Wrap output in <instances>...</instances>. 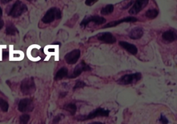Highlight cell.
Returning <instances> with one entry per match:
<instances>
[{"instance_id":"obj_1","label":"cell","mask_w":177,"mask_h":124,"mask_svg":"<svg viewBox=\"0 0 177 124\" xmlns=\"http://www.w3.org/2000/svg\"><path fill=\"white\" fill-rule=\"evenodd\" d=\"M27 10L28 8L26 5L24 4L22 2L19 1V0H18V1H16L15 4L13 5L10 11L8 13V15L12 16L13 18H16L21 16L22 14L27 11Z\"/></svg>"},{"instance_id":"obj_2","label":"cell","mask_w":177,"mask_h":124,"mask_svg":"<svg viewBox=\"0 0 177 124\" xmlns=\"http://www.w3.org/2000/svg\"><path fill=\"white\" fill-rule=\"evenodd\" d=\"M62 18V13L60 10L58 8L53 7L50 8L45 14L44 16L42 19L44 24H50L53 22L55 19H60Z\"/></svg>"},{"instance_id":"obj_3","label":"cell","mask_w":177,"mask_h":124,"mask_svg":"<svg viewBox=\"0 0 177 124\" xmlns=\"http://www.w3.org/2000/svg\"><path fill=\"white\" fill-rule=\"evenodd\" d=\"M21 91L25 95H30L35 91V85L33 78H26L21 83Z\"/></svg>"},{"instance_id":"obj_4","label":"cell","mask_w":177,"mask_h":124,"mask_svg":"<svg viewBox=\"0 0 177 124\" xmlns=\"http://www.w3.org/2000/svg\"><path fill=\"white\" fill-rule=\"evenodd\" d=\"M109 114V110L100 108L95 110L94 111L90 112V113L88 115H86V116L79 117L78 118V120L86 121V120L94 119V118L98 117H108Z\"/></svg>"},{"instance_id":"obj_5","label":"cell","mask_w":177,"mask_h":124,"mask_svg":"<svg viewBox=\"0 0 177 124\" xmlns=\"http://www.w3.org/2000/svg\"><path fill=\"white\" fill-rule=\"evenodd\" d=\"M141 78V74L140 73H135V74H130L123 76L118 81V83L123 85H126L133 84L139 81Z\"/></svg>"},{"instance_id":"obj_6","label":"cell","mask_w":177,"mask_h":124,"mask_svg":"<svg viewBox=\"0 0 177 124\" xmlns=\"http://www.w3.org/2000/svg\"><path fill=\"white\" fill-rule=\"evenodd\" d=\"M90 22H93L97 25H100V24H103L106 22V19L105 18H103V17H100L98 15H95V16H89L87 17V18H85L80 23V26L85 28L86 27V25H88Z\"/></svg>"},{"instance_id":"obj_7","label":"cell","mask_w":177,"mask_h":124,"mask_svg":"<svg viewBox=\"0 0 177 124\" xmlns=\"http://www.w3.org/2000/svg\"><path fill=\"white\" fill-rule=\"evenodd\" d=\"M33 108H34V105H33V101L30 98L22 99L18 104V110L21 112H31Z\"/></svg>"},{"instance_id":"obj_8","label":"cell","mask_w":177,"mask_h":124,"mask_svg":"<svg viewBox=\"0 0 177 124\" xmlns=\"http://www.w3.org/2000/svg\"><path fill=\"white\" fill-rule=\"evenodd\" d=\"M149 2V0H136L134 4L131 6L129 13L131 15H136L140 12L143 8L146 7Z\"/></svg>"},{"instance_id":"obj_9","label":"cell","mask_w":177,"mask_h":124,"mask_svg":"<svg viewBox=\"0 0 177 124\" xmlns=\"http://www.w3.org/2000/svg\"><path fill=\"white\" fill-rule=\"evenodd\" d=\"M91 70V67H90L88 64H86L85 62L83 60L81 61V63L80 64H78V65L75 67L74 73H73L72 75L69 76V78H75L81 74V73L82 72H86V71H90Z\"/></svg>"},{"instance_id":"obj_10","label":"cell","mask_w":177,"mask_h":124,"mask_svg":"<svg viewBox=\"0 0 177 124\" xmlns=\"http://www.w3.org/2000/svg\"><path fill=\"white\" fill-rule=\"evenodd\" d=\"M80 57V51L79 49H75L67 53L65 57H64V59H65L66 63H68L69 64H74L77 63Z\"/></svg>"},{"instance_id":"obj_11","label":"cell","mask_w":177,"mask_h":124,"mask_svg":"<svg viewBox=\"0 0 177 124\" xmlns=\"http://www.w3.org/2000/svg\"><path fill=\"white\" fill-rule=\"evenodd\" d=\"M98 40L107 44H114L116 42V39L109 32L101 33L98 35Z\"/></svg>"},{"instance_id":"obj_12","label":"cell","mask_w":177,"mask_h":124,"mask_svg":"<svg viewBox=\"0 0 177 124\" xmlns=\"http://www.w3.org/2000/svg\"><path fill=\"white\" fill-rule=\"evenodd\" d=\"M137 20H138L137 18H134V17H127V18H124L121 19H119V20L109 22V23L107 24L105 27H103V29H105V28H111V27H116L118 26V25H119L120 24L124 23V22H136Z\"/></svg>"},{"instance_id":"obj_13","label":"cell","mask_w":177,"mask_h":124,"mask_svg":"<svg viewBox=\"0 0 177 124\" xmlns=\"http://www.w3.org/2000/svg\"><path fill=\"white\" fill-rule=\"evenodd\" d=\"M120 46H121L123 49H125L126 51H127L129 53H130L131 54L136 55L138 52L137 47L135 46L134 44H130L129 42H125V41H120L119 42Z\"/></svg>"},{"instance_id":"obj_14","label":"cell","mask_w":177,"mask_h":124,"mask_svg":"<svg viewBox=\"0 0 177 124\" xmlns=\"http://www.w3.org/2000/svg\"><path fill=\"white\" fill-rule=\"evenodd\" d=\"M143 35V30L142 28L136 27L131 29V31L129 33V36L132 40H138L140 39Z\"/></svg>"},{"instance_id":"obj_15","label":"cell","mask_w":177,"mask_h":124,"mask_svg":"<svg viewBox=\"0 0 177 124\" xmlns=\"http://www.w3.org/2000/svg\"><path fill=\"white\" fill-rule=\"evenodd\" d=\"M162 38L165 41L168 42H172L176 40V34L173 31L170 30L163 33Z\"/></svg>"},{"instance_id":"obj_16","label":"cell","mask_w":177,"mask_h":124,"mask_svg":"<svg viewBox=\"0 0 177 124\" xmlns=\"http://www.w3.org/2000/svg\"><path fill=\"white\" fill-rule=\"evenodd\" d=\"M67 75H68V69H67V68H66V67H62V68H61L57 73H56L54 78L55 81L61 80L64 77L67 76Z\"/></svg>"},{"instance_id":"obj_17","label":"cell","mask_w":177,"mask_h":124,"mask_svg":"<svg viewBox=\"0 0 177 124\" xmlns=\"http://www.w3.org/2000/svg\"><path fill=\"white\" fill-rule=\"evenodd\" d=\"M6 33L8 35H14L17 33H18V30L12 23H10L7 25L6 29Z\"/></svg>"},{"instance_id":"obj_18","label":"cell","mask_w":177,"mask_h":124,"mask_svg":"<svg viewBox=\"0 0 177 124\" xmlns=\"http://www.w3.org/2000/svg\"><path fill=\"white\" fill-rule=\"evenodd\" d=\"M114 9V5L108 4V5H107L106 6L103 7L102 9H101L100 13L103 15H109V14L113 13Z\"/></svg>"},{"instance_id":"obj_19","label":"cell","mask_w":177,"mask_h":124,"mask_svg":"<svg viewBox=\"0 0 177 124\" xmlns=\"http://www.w3.org/2000/svg\"><path fill=\"white\" fill-rule=\"evenodd\" d=\"M64 109L65 110L68 111L71 115H74L77 111V107L74 103H68L66 105H64Z\"/></svg>"},{"instance_id":"obj_20","label":"cell","mask_w":177,"mask_h":124,"mask_svg":"<svg viewBox=\"0 0 177 124\" xmlns=\"http://www.w3.org/2000/svg\"><path fill=\"white\" fill-rule=\"evenodd\" d=\"M159 15V11L156 9H150L148 10L145 13V15L149 19L156 18Z\"/></svg>"},{"instance_id":"obj_21","label":"cell","mask_w":177,"mask_h":124,"mask_svg":"<svg viewBox=\"0 0 177 124\" xmlns=\"http://www.w3.org/2000/svg\"><path fill=\"white\" fill-rule=\"evenodd\" d=\"M8 103H7V101H4L2 98H0V108H1L2 110L4 112H6L8 110Z\"/></svg>"},{"instance_id":"obj_22","label":"cell","mask_w":177,"mask_h":124,"mask_svg":"<svg viewBox=\"0 0 177 124\" xmlns=\"http://www.w3.org/2000/svg\"><path fill=\"white\" fill-rule=\"evenodd\" d=\"M30 120V116L27 114H22L19 117V123L20 124H27Z\"/></svg>"},{"instance_id":"obj_23","label":"cell","mask_w":177,"mask_h":124,"mask_svg":"<svg viewBox=\"0 0 177 124\" xmlns=\"http://www.w3.org/2000/svg\"><path fill=\"white\" fill-rule=\"evenodd\" d=\"M86 86V84L85 83H84L82 82V81H78L76 82V83H75V86L74 87V89H79V88H82V87H85Z\"/></svg>"},{"instance_id":"obj_24","label":"cell","mask_w":177,"mask_h":124,"mask_svg":"<svg viewBox=\"0 0 177 124\" xmlns=\"http://www.w3.org/2000/svg\"><path fill=\"white\" fill-rule=\"evenodd\" d=\"M62 117H64L63 114H61L57 115V116H56L54 119H53L52 124H58L59 122H60V121L62 119Z\"/></svg>"},{"instance_id":"obj_25","label":"cell","mask_w":177,"mask_h":124,"mask_svg":"<svg viewBox=\"0 0 177 124\" xmlns=\"http://www.w3.org/2000/svg\"><path fill=\"white\" fill-rule=\"evenodd\" d=\"M159 121L162 124H168V123H169V121H168L167 118L163 116V114H161V117H160Z\"/></svg>"},{"instance_id":"obj_26","label":"cell","mask_w":177,"mask_h":124,"mask_svg":"<svg viewBox=\"0 0 177 124\" xmlns=\"http://www.w3.org/2000/svg\"><path fill=\"white\" fill-rule=\"evenodd\" d=\"M98 1V0H86L85 4H86V5L91 6L95 4V3H96Z\"/></svg>"},{"instance_id":"obj_27","label":"cell","mask_w":177,"mask_h":124,"mask_svg":"<svg viewBox=\"0 0 177 124\" xmlns=\"http://www.w3.org/2000/svg\"><path fill=\"white\" fill-rule=\"evenodd\" d=\"M8 56H9V53L7 51H4L2 53V58L3 59H6L8 58Z\"/></svg>"},{"instance_id":"obj_28","label":"cell","mask_w":177,"mask_h":124,"mask_svg":"<svg viewBox=\"0 0 177 124\" xmlns=\"http://www.w3.org/2000/svg\"><path fill=\"white\" fill-rule=\"evenodd\" d=\"M47 52H49V53H54V52H55V48L50 47V48H49V49H47Z\"/></svg>"},{"instance_id":"obj_29","label":"cell","mask_w":177,"mask_h":124,"mask_svg":"<svg viewBox=\"0 0 177 124\" xmlns=\"http://www.w3.org/2000/svg\"><path fill=\"white\" fill-rule=\"evenodd\" d=\"M4 22L1 19H0V29H2L3 27H4Z\"/></svg>"},{"instance_id":"obj_30","label":"cell","mask_w":177,"mask_h":124,"mask_svg":"<svg viewBox=\"0 0 177 124\" xmlns=\"http://www.w3.org/2000/svg\"><path fill=\"white\" fill-rule=\"evenodd\" d=\"M0 1L2 2V4H7V3L10 2V1H12V0H0Z\"/></svg>"},{"instance_id":"obj_31","label":"cell","mask_w":177,"mask_h":124,"mask_svg":"<svg viewBox=\"0 0 177 124\" xmlns=\"http://www.w3.org/2000/svg\"><path fill=\"white\" fill-rule=\"evenodd\" d=\"M2 15H3V11H2V8L0 7V19H1V18H2Z\"/></svg>"},{"instance_id":"obj_32","label":"cell","mask_w":177,"mask_h":124,"mask_svg":"<svg viewBox=\"0 0 177 124\" xmlns=\"http://www.w3.org/2000/svg\"><path fill=\"white\" fill-rule=\"evenodd\" d=\"M89 124H105V123H101V122H93V123H89Z\"/></svg>"},{"instance_id":"obj_33","label":"cell","mask_w":177,"mask_h":124,"mask_svg":"<svg viewBox=\"0 0 177 124\" xmlns=\"http://www.w3.org/2000/svg\"><path fill=\"white\" fill-rule=\"evenodd\" d=\"M27 1H31V0H27Z\"/></svg>"}]
</instances>
